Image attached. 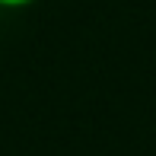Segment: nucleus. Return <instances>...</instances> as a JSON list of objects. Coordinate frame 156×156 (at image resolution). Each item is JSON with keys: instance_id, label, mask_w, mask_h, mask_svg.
<instances>
[{"instance_id": "obj_1", "label": "nucleus", "mask_w": 156, "mask_h": 156, "mask_svg": "<svg viewBox=\"0 0 156 156\" xmlns=\"http://www.w3.org/2000/svg\"><path fill=\"white\" fill-rule=\"evenodd\" d=\"M29 3H35V0H0L3 10H23V6H29Z\"/></svg>"}]
</instances>
